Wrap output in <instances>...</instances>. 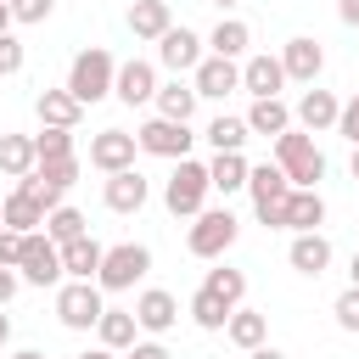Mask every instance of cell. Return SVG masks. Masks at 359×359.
<instances>
[{
	"mask_svg": "<svg viewBox=\"0 0 359 359\" xmlns=\"http://www.w3.org/2000/svg\"><path fill=\"white\" fill-rule=\"evenodd\" d=\"M135 320H140V331L163 337V331H174V320H180V297L163 292V286H146V292L135 297Z\"/></svg>",
	"mask_w": 359,
	"mask_h": 359,
	"instance_id": "cell-17",
	"label": "cell"
},
{
	"mask_svg": "<svg viewBox=\"0 0 359 359\" xmlns=\"http://www.w3.org/2000/svg\"><path fill=\"white\" fill-rule=\"evenodd\" d=\"M247 359H286V353H280V348H269V342H264V348H252V353H247Z\"/></svg>",
	"mask_w": 359,
	"mask_h": 359,
	"instance_id": "cell-48",
	"label": "cell"
},
{
	"mask_svg": "<svg viewBox=\"0 0 359 359\" xmlns=\"http://www.w3.org/2000/svg\"><path fill=\"white\" fill-rule=\"evenodd\" d=\"M337 135L348 140V146H359V90L342 101V118H337Z\"/></svg>",
	"mask_w": 359,
	"mask_h": 359,
	"instance_id": "cell-42",
	"label": "cell"
},
{
	"mask_svg": "<svg viewBox=\"0 0 359 359\" xmlns=\"http://www.w3.org/2000/svg\"><path fill=\"white\" fill-rule=\"evenodd\" d=\"M34 151H39V163L79 157V151H73V129H39V135H34Z\"/></svg>",
	"mask_w": 359,
	"mask_h": 359,
	"instance_id": "cell-36",
	"label": "cell"
},
{
	"mask_svg": "<svg viewBox=\"0 0 359 359\" xmlns=\"http://www.w3.org/2000/svg\"><path fill=\"white\" fill-rule=\"evenodd\" d=\"M348 280H353V286H359V252H353V258H348Z\"/></svg>",
	"mask_w": 359,
	"mask_h": 359,
	"instance_id": "cell-51",
	"label": "cell"
},
{
	"mask_svg": "<svg viewBox=\"0 0 359 359\" xmlns=\"http://www.w3.org/2000/svg\"><path fill=\"white\" fill-rule=\"evenodd\" d=\"M286 264L297 269V275H325L331 269V241L320 236V230H309V236H292V247H286Z\"/></svg>",
	"mask_w": 359,
	"mask_h": 359,
	"instance_id": "cell-20",
	"label": "cell"
},
{
	"mask_svg": "<svg viewBox=\"0 0 359 359\" xmlns=\"http://www.w3.org/2000/svg\"><path fill=\"white\" fill-rule=\"evenodd\" d=\"M135 337H140L135 309H107V314H101V325H95V342H101V348H112V353H129V348H135Z\"/></svg>",
	"mask_w": 359,
	"mask_h": 359,
	"instance_id": "cell-22",
	"label": "cell"
},
{
	"mask_svg": "<svg viewBox=\"0 0 359 359\" xmlns=\"http://www.w3.org/2000/svg\"><path fill=\"white\" fill-rule=\"evenodd\" d=\"M348 174H353V180H359V146H353V157H348Z\"/></svg>",
	"mask_w": 359,
	"mask_h": 359,
	"instance_id": "cell-53",
	"label": "cell"
},
{
	"mask_svg": "<svg viewBox=\"0 0 359 359\" xmlns=\"http://www.w3.org/2000/svg\"><path fill=\"white\" fill-rule=\"evenodd\" d=\"M247 174H252V163H247L241 151H213V163H208V180H213V191H219V196L247 191Z\"/></svg>",
	"mask_w": 359,
	"mask_h": 359,
	"instance_id": "cell-27",
	"label": "cell"
},
{
	"mask_svg": "<svg viewBox=\"0 0 359 359\" xmlns=\"http://www.w3.org/2000/svg\"><path fill=\"white\" fill-rule=\"evenodd\" d=\"M101 258H107V247H101L95 236L62 247V269H67V280H95V275H101Z\"/></svg>",
	"mask_w": 359,
	"mask_h": 359,
	"instance_id": "cell-25",
	"label": "cell"
},
{
	"mask_svg": "<svg viewBox=\"0 0 359 359\" xmlns=\"http://www.w3.org/2000/svg\"><path fill=\"white\" fill-rule=\"evenodd\" d=\"M0 219H6V230H17V236H34V230H45V208L34 202V196H22V191H11L6 202H0Z\"/></svg>",
	"mask_w": 359,
	"mask_h": 359,
	"instance_id": "cell-28",
	"label": "cell"
},
{
	"mask_svg": "<svg viewBox=\"0 0 359 359\" xmlns=\"http://www.w3.org/2000/svg\"><path fill=\"white\" fill-rule=\"evenodd\" d=\"M39 174H45L50 185L73 191V185H79V157H62V163H39Z\"/></svg>",
	"mask_w": 359,
	"mask_h": 359,
	"instance_id": "cell-39",
	"label": "cell"
},
{
	"mask_svg": "<svg viewBox=\"0 0 359 359\" xmlns=\"http://www.w3.org/2000/svg\"><path fill=\"white\" fill-rule=\"evenodd\" d=\"M56 11V0H11V17L22 22V28H34V22H45Z\"/></svg>",
	"mask_w": 359,
	"mask_h": 359,
	"instance_id": "cell-40",
	"label": "cell"
},
{
	"mask_svg": "<svg viewBox=\"0 0 359 359\" xmlns=\"http://www.w3.org/2000/svg\"><path fill=\"white\" fill-rule=\"evenodd\" d=\"M101 314H107V303H101V286L95 280H62L56 286V320L67 331H95Z\"/></svg>",
	"mask_w": 359,
	"mask_h": 359,
	"instance_id": "cell-7",
	"label": "cell"
},
{
	"mask_svg": "<svg viewBox=\"0 0 359 359\" xmlns=\"http://www.w3.org/2000/svg\"><path fill=\"white\" fill-rule=\"evenodd\" d=\"M247 45H252V28L241 17H219V28L208 34V56H224V62L247 56Z\"/></svg>",
	"mask_w": 359,
	"mask_h": 359,
	"instance_id": "cell-26",
	"label": "cell"
},
{
	"mask_svg": "<svg viewBox=\"0 0 359 359\" xmlns=\"http://www.w3.org/2000/svg\"><path fill=\"white\" fill-rule=\"evenodd\" d=\"M45 236H50L56 247H67V241H84V236H90V219H84L79 208H67V202H62V208L45 219Z\"/></svg>",
	"mask_w": 359,
	"mask_h": 359,
	"instance_id": "cell-35",
	"label": "cell"
},
{
	"mask_svg": "<svg viewBox=\"0 0 359 359\" xmlns=\"http://www.w3.org/2000/svg\"><path fill=\"white\" fill-rule=\"evenodd\" d=\"M275 163L286 168L292 191H320V180H325V151L314 146L309 129H286V135L275 140Z\"/></svg>",
	"mask_w": 359,
	"mask_h": 359,
	"instance_id": "cell-2",
	"label": "cell"
},
{
	"mask_svg": "<svg viewBox=\"0 0 359 359\" xmlns=\"http://www.w3.org/2000/svg\"><path fill=\"white\" fill-rule=\"evenodd\" d=\"M11 359H45V353H39V348H17Z\"/></svg>",
	"mask_w": 359,
	"mask_h": 359,
	"instance_id": "cell-52",
	"label": "cell"
},
{
	"mask_svg": "<svg viewBox=\"0 0 359 359\" xmlns=\"http://www.w3.org/2000/svg\"><path fill=\"white\" fill-rule=\"evenodd\" d=\"M337 17H342L348 28H359V0H337Z\"/></svg>",
	"mask_w": 359,
	"mask_h": 359,
	"instance_id": "cell-46",
	"label": "cell"
},
{
	"mask_svg": "<svg viewBox=\"0 0 359 359\" xmlns=\"http://www.w3.org/2000/svg\"><path fill=\"white\" fill-rule=\"evenodd\" d=\"M146 196H151V185H146V174H140V168L107 174V185H101V202H107L112 213H140V208H146Z\"/></svg>",
	"mask_w": 359,
	"mask_h": 359,
	"instance_id": "cell-16",
	"label": "cell"
},
{
	"mask_svg": "<svg viewBox=\"0 0 359 359\" xmlns=\"http://www.w3.org/2000/svg\"><path fill=\"white\" fill-rule=\"evenodd\" d=\"M168 28H174L168 0H135V6H129V34H135V39H151V45H157Z\"/></svg>",
	"mask_w": 359,
	"mask_h": 359,
	"instance_id": "cell-21",
	"label": "cell"
},
{
	"mask_svg": "<svg viewBox=\"0 0 359 359\" xmlns=\"http://www.w3.org/2000/svg\"><path fill=\"white\" fill-rule=\"evenodd\" d=\"M208 196H213L208 163H196V157L174 163V174H168V185H163V208H168L174 219H196V213L208 208Z\"/></svg>",
	"mask_w": 359,
	"mask_h": 359,
	"instance_id": "cell-4",
	"label": "cell"
},
{
	"mask_svg": "<svg viewBox=\"0 0 359 359\" xmlns=\"http://www.w3.org/2000/svg\"><path fill=\"white\" fill-rule=\"evenodd\" d=\"M17 286H22V275H17V269H0V309L17 297Z\"/></svg>",
	"mask_w": 359,
	"mask_h": 359,
	"instance_id": "cell-45",
	"label": "cell"
},
{
	"mask_svg": "<svg viewBox=\"0 0 359 359\" xmlns=\"http://www.w3.org/2000/svg\"><path fill=\"white\" fill-rule=\"evenodd\" d=\"M247 191H252V213L264 230H286V196H292V180L280 163H258L247 174Z\"/></svg>",
	"mask_w": 359,
	"mask_h": 359,
	"instance_id": "cell-5",
	"label": "cell"
},
{
	"mask_svg": "<svg viewBox=\"0 0 359 359\" xmlns=\"http://www.w3.org/2000/svg\"><path fill=\"white\" fill-rule=\"evenodd\" d=\"M146 275H151V247H140V241H118V247H107L95 286H101V292H129V286L146 280Z\"/></svg>",
	"mask_w": 359,
	"mask_h": 359,
	"instance_id": "cell-6",
	"label": "cell"
},
{
	"mask_svg": "<svg viewBox=\"0 0 359 359\" xmlns=\"http://www.w3.org/2000/svg\"><path fill=\"white\" fill-rule=\"evenodd\" d=\"M331 314H337V325H342V331H359V286H348V292L331 303Z\"/></svg>",
	"mask_w": 359,
	"mask_h": 359,
	"instance_id": "cell-41",
	"label": "cell"
},
{
	"mask_svg": "<svg viewBox=\"0 0 359 359\" xmlns=\"http://www.w3.org/2000/svg\"><path fill=\"white\" fill-rule=\"evenodd\" d=\"M112 95H118L123 107H146V101H157V67L140 62V56L118 62V84H112Z\"/></svg>",
	"mask_w": 359,
	"mask_h": 359,
	"instance_id": "cell-15",
	"label": "cell"
},
{
	"mask_svg": "<svg viewBox=\"0 0 359 359\" xmlns=\"http://www.w3.org/2000/svg\"><path fill=\"white\" fill-rule=\"evenodd\" d=\"M112 84H118V62H112V50H107V45H90V50H79V56H73V67H67V90H73V101H79V107L107 101V95H112Z\"/></svg>",
	"mask_w": 359,
	"mask_h": 359,
	"instance_id": "cell-1",
	"label": "cell"
},
{
	"mask_svg": "<svg viewBox=\"0 0 359 359\" xmlns=\"http://www.w3.org/2000/svg\"><path fill=\"white\" fill-rule=\"evenodd\" d=\"M280 67H286V79H292V84H314V79L325 73V45H320V39H309V34H297V39H286Z\"/></svg>",
	"mask_w": 359,
	"mask_h": 359,
	"instance_id": "cell-13",
	"label": "cell"
},
{
	"mask_svg": "<svg viewBox=\"0 0 359 359\" xmlns=\"http://www.w3.org/2000/svg\"><path fill=\"white\" fill-rule=\"evenodd\" d=\"M123 359H168V348H163V342H135Z\"/></svg>",
	"mask_w": 359,
	"mask_h": 359,
	"instance_id": "cell-44",
	"label": "cell"
},
{
	"mask_svg": "<svg viewBox=\"0 0 359 359\" xmlns=\"http://www.w3.org/2000/svg\"><path fill=\"white\" fill-rule=\"evenodd\" d=\"M202 140H208L213 151H241V146L252 140V129H247V118H230V112H219V118L202 129Z\"/></svg>",
	"mask_w": 359,
	"mask_h": 359,
	"instance_id": "cell-32",
	"label": "cell"
},
{
	"mask_svg": "<svg viewBox=\"0 0 359 359\" xmlns=\"http://www.w3.org/2000/svg\"><path fill=\"white\" fill-rule=\"evenodd\" d=\"M247 129H252V135H264V140H280V135L292 129V107H286L280 95L252 101V107H247Z\"/></svg>",
	"mask_w": 359,
	"mask_h": 359,
	"instance_id": "cell-24",
	"label": "cell"
},
{
	"mask_svg": "<svg viewBox=\"0 0 359 359\" xmlns=\"http://www.w3.org/2000/svg\"><path fill=\"white\" fill-rule=\"evenodd\" d=\"M17 275H22L28 286H62V280H67V269H62V247H56L45 230L22 236V258H17Z\"/></svg>",
	"mask_w": 359,
	"mask_h": 359,
	"instance_id": "cell-8",
	"label": "cell"
},
{
	"mask_svg": "<svg viewBox=\"0 0 359 359\" xmlns=\"http://www.w3.org/2000/svg\"><path fill=\"white\" fill-rule=\"evenodd\" d=\"M17 258H22V236L0 230V269H17Z\"/></svg>",
	"mask_w": 359,
	"mask_h": 359,
	"instance_id": "cell-43",
	"label": "cell"
},
{
	"mask_svg": "<svg viewBox=\"0 0 359 359\" xmlns=\"http://www.w3.org/2000/svg\"><path fill=\"white\" fill-rule=\"evenodd\" d=\"M213 6H219V11H230V6H241V0H213Z\"/></svg>",
	"mask_w": 359,
	"mask_h": 359,
	"instance_id": "cell-54",
	"label": "cell"
},
{
	"mask_svg": "<svg viewBox=\"0 0 359 359\" xmlns=\"http://www.w3.org/2000/svg\"><path fill=\"white\" fill-rule=\"evenodd\" d=\"M185 314H191V320H196L202 331H224L236 309H230V303H219L213 292H202V286H196V292H191V303H185Z\"/></svg>",
	"mask_w": 359,
	"mask_h": 359,
	"instance_id": "cell-34",
	"label": "cell"
},
{
	"mask_svg": "<svg viewBox=\"0 0 359 359\" xmlns=\"http://www.w3.org/2000/svg\"><path fill=\"white\" fill-rule=\"evenodd\" d=\"M337 118H342V101H337L331 90H320V84H309V90L297 95V107H292V123H297V129H309V135L337 129Z\"/></svg>",
	"mask_w": 359,
	"mask_h": 359,
	"instance_id": "cell-12",
	"label": "cell"
},
{
	"mask_svg": "<svg viewBox=\"0 0 359 359\" xmlns=\"http://www.w3.org/2000/svg\"><path fill=\"white\" fill-rule=\"evenodd\" d=\"M236 236H241V219H236L230 208H202V213L191 219V230H185V247H191V258L219 264V258L236 247Z\"/></svg>",
	"mask_w": 359,
	"mask_h": 359,
	"instance_id": "cell-3",
	"label": "cell"
},
{
	"mask_svg": "<svg viewBox=\"0 0 359 359\" xmlns=\"http://www.w3.org/2000/svg\"><path fill=\"white\" fill-rule=\"evenodd\" d=\"M22 62H28V45H22L17 34H0V79L22 73Z\"/></svg>",
	"mask_w": 359,
	"mask_h": 359,
	"instance_id": "cell-38",
	"label": "cell"
},
{
	"mask_svg": "<svg viewBox=\"0 0 359 359\" xmlns=\"http://www.w3.org/2000/svg\"><path fill=\"white\" fill-rule=\"evenodd\" d=\"M6 342H11V314L0 309V348H6Z\"/></svg>",
	"mask_w": 359,
	"mask_h": 359,
	"instance_id": "cell-49",
	"label": "cell"
},
{
	"mask_svg": "<svg viewBox=\"0 0 359 359\" xmlns=\"http://www.w3.org/2000/svg\"><path fill=\"white\" fill-rule=\"evenodd\" d=\"M224 337H230L241 353H252V348H264V337H269V314H258V309H236L230 325H224Z\"/></svg>",
	"mask_w": 359,
	"mask_h": 359,
	"instance_id": "cell-31",
	"label": "cell"
},
{
	"mask_svg": "<svg viewBox=\"0 0 359 359\" xmlns=\"http://www.w3.org/2000/svg\"><path fill=\"white\" fill-rule=\"evenodd\" d=\"M0 230H6V219H0Z\"/></svg>",
	"mask_w": 359,
	"mask_h": 359,
	"instance_id": "cell-55",
	"label": "cell"
},
{
	"mask_svg": "<svg viewBox=\"0 0 359 359\" xmlns=\"http://www.w3.org/2000/svg\"><path fill=\"white\" fill-rule=\"evenodd\" d=\"M135 140H140V151H146V157H168V163H185L196 135H191V123H174V118H157V112H151V118L135 129Z\"/></svg>",
	"mask_w": 359,
	"mask_h": 359,
	"instance_id": "cell-9",
	"label": "cell"
},
{
	"mask_svg": "<svg viewBox=\"0 0 359 359\" xmlns=\"http://www.w3.org/2000/svg\"><path fill=\"white\" fill-rule=\"evenodd\" d=\"M135 151H140V140H135L129 129H101V135L90 140V168L123 174V168H135Z\"/></svg>",
	"mask_w": 359,
	"mask_h": 359,
	"instance_id": "cell-11",
	"label": "cell"
},
{
	"mask_svg": "<svg viewBox=\"0 0 359 359\" xmlns=\"http://www.w3.org/2000/svg\"><path fill=\"white\" fill-rule=\"evenodd\" d=\"M17 191H22V196H34V202H39L45 213H56V208H62V196H67V191H62V185H50V180H45L39 168H34L28 180H17Z\"/></svg>",
	"mask_w": 359,
	"mask_h": 359,
	"instance_id": "cell-37",
	"label": "cell"
},
{
	"mask_svg": "<svg viewBox=\"0 0 359 359\" xmlns=\"http://www.w3.org/2000/svg\"><path fill=\"white\" fill-rule=\"evenodd\" d=\"M34 112H39L45 129H79V118H84V107L73 101L67 84H62V90H39V95H34Z\"/></svg>",
	"mask_w": 359,
	"mask_h": 359,
	"instance_id": "cell-19",
	"label": "cell"
},
{
	"mask_svg": "<svg viewBox=\"0 0 359 359\" xmlns=\"http://www.w3.org/2000/svg\"><path fill=\"white\" fill-rule=\"evenodd\" d=\"M79 359H118V353H112V348H101V342H95V348H90V353H79Z\"/></svg>",
	"mask_w": 359,
	"mask_h": 359,
	"instance_id": "cell-50",
	"label": "cell"
},
{
	"mask_svg": "<svg viewBox=\"0 0 359 359\" xmlns=\"http://www.w3.org/2000/svg\"><path fill=\"white\" fill-rule=\"evenodd\" d=\"M11 22H17L11 17V0H0V34H11Z\"/></svg>",
	"mask_w": 359,
	"mask_h": 359,
	"instance_id": "cell-47",
	"label": "cell"
},
{
	"mask_svg": "<svg viewBox=\"0 0 359 359\" xmlns=\"http://www.w3.org/2000/svg\"><path fill=\"white\" fill-rule=\"evenodd\" d=\"M34 168H39L34 135H0V174H11V180H28Z\"/></svg>",
	"mask_w": 359,
	"mask_h": 359,
	"instance_id": "cell-30",
	"label": "cell"
},
{
	"mask_svg": "<svg viewBox=\"0 0 359 359\" xmlns=\"http://www.w3.org/2000/svg\"><path fill=\"white\" fill-rule=\"evenodd\" d=\"M202 45H208L202 34H191L185 22H174V28H168V34L157 39V62H163V67H168L174 79H180V73H196V67H202V56H208Z\"/></svg>",
	"mask_w": 359,
	"mask_h": 359,
	"instance_id": "cell-10",
	"label": "cell"
},
{
	"mask_svg": "<svg viewBox=\"0 0 359 359\" xmlns=\"http://www.w3.org/2000/svg\"><path fill=\"white\" fill-rule=\"evenodd\" d=\"M320 224H325V196H320V191H292V196H286V230L309 236V230H320Z\"/></svg>",
	"mask_w": 359,
	"mask_h": 359,
	"instance_id": "cell-29",
	"label": "cell"
},
{
	"mask_svg": "<svg viewBox=\"0 0 359 359\" xmlns=\"http://www.w3.org/2000/svg\"><path fill=\"white\" fill-rule=\"evenodd\" d=\"M196 84H185V79H168V84H157V118H174V123H191V112H196Z\"/></svg>",
	"mask_w": 359,
	"mask_h": 359,
	"instance_id": "cell-23",
	"label": "cell"
},
{
	"mask_svg": "<svg viewBox=\"0 0 359 359\" xmlns=\"http://www.w3.org/2000/svg\"><path fill=\"white\" fill-rule=\"evenodd\" d=\"M202 292H213L219 303L241 309V297H247V275H241V269H230V264H219V269H208V275H202Z\"/></svg>",
	"mask_w": 359,
	"mask_h": 359,
	"instance_id": "cell-33",
	"label": "cell"
},
{
	"mask_svg": "<svg viewBox=\"0 0 359 359\" xmlns=\"http://www.w3.org/2000/svg\"><path fill=\"white\" fill-rule=\"evenodd\" d=\"M191 84H196L202 101H224L230 90H241V67L224 62V56H202V67L191 73Z\"/></svg>",
	"mask_w": 359,
	"mask_h": 359,
	"instance_id": "cell-18",
	"label": "cell"
},
{
	"mask_svg": "<svg viewBox=\"0 0 359 359\" xmlns=\"http://www.w3.org/2000/svg\"><path fill=\"white\" fill-rule=\"evenodd\" d=\"M241 90H247L252 101L280 95V90H286V67H280V56H269V50L247 56V62H241Z\"/></svg>",
	"mask_w": 359,
	"mask_h": 359,
	"instance_id": "cell-14",
	"label": "cell"
}]
</instances>
